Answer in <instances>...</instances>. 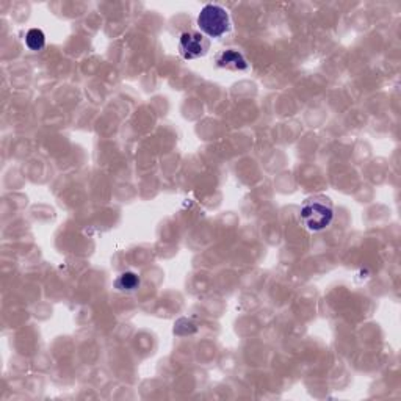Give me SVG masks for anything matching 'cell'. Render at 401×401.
Here are the masks:
<instances>
[{
    "mask_svg": "<svg viewBox=\"0 0 401 401\" xmlns=\"http://www.w3.org/2000/svg\"><path fill=\"white\" fill-rule=\"evenodd\" d=\"M334 218L333 204L325 196H314L301 207V221L311 232L326 229Z\"/></svg>",
    "mask_w": 401,
    "mask_h": 401,
    "instance_id": "cell-1",
    "label": "cell"
},
{
    "mask_svg": "<svg viewBox=\"0 0 401 401\" xmlns=\"http://www.w3.org/2000/svg\"><path fill=\"white\" fill-rule=\"evenodd\" d=\"M201 33L209 38H220L230 30L229 13L220 5L209 4L204 6L198 16Z\"/></svg>",
    "mask_w": 401,
    "mask_h": 401,
    "instance_id": "cell-2",
    "label": "cell"
},
{
    "mask_svg": "<svg viewBox=\"0 0 401 401\" xmlns=\"http://www.w3.org/2000/svg\"><path fill=\"white\" fill-rule=\"evenodd\" d=\"M210 49L209 38L198 32H184L179 39V54L184 60H196L204 57Z\"/></svg>",
    "mask_w": 401,
    "mask_h": 401,
    "instance_id": "cell-3",
    "label": "cell"
},
{
    "mask_svg": "<svg viewBox=\"0 0 401 401\" xmlns=\"http://www.w3.org/2000/svg\"><path fill=\"white\" fill-rule=\"evenodd\" d=\"M216 65L229 69V71H246L249 68L243 55L238 51H234V49H229V51H224L218 55Z\"/></svg>",
    "mask_w": 401,
    "mask_h": 401,
    "instance_id": "cell-4",
    "label": "cell"
},
{
    "mask_svg": "<svg viewBox=\"0 0 401 401\" xmlns=\"http://www.w3.org/2000/svg\"><path fill=\"white\" fill-rule=\"evenodd\" d=\"M140 285V278L137 276L135 273H123L119 274L118 279L115 280V287L118 288L119 292H125V293H130V292H135Z\"/></svg>",
    "mask_w": 401,
    "mask_h": 401,
    "instance_id": "cell-5",
    "label": "cell"
},
{
    "mask_svg": "<svg viewBox=\"0 0 401 401\" xmlns=\"http://www.w3.org/2000/svg\"><path fill=\"white\" fill-rule=\"evenodd\" d=\"M25 44H27V47L30 49V51H35V52L41 51V49H43L46 44L44 33L41 32L39 29L29 30L25 35Z\"/></svg>",
    "mask_w": 401,
    "mask_h": 401,
    "instance_id": "cell-6",
    "label": "cell"
}]
</instances>
